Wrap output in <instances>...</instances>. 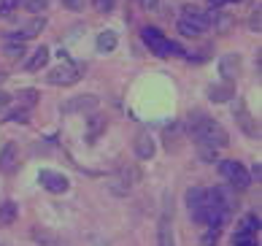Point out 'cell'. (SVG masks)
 Instances as JSON below:
<instances>
[{
  "mask_svg": "<svg viewBox=\"0 0 262 246\" xmlns=\"http://www.w3.org/2000/svg\"><path fill=\"white\" fill-rule=\"evenodd\" d=\"M187 130L192 135V141H198V146H211V149H225V146L230 144V135L227 130L222 127L219 122H213L211 116L206 114H189L187 119Z\"/></svg>",
  "mask_w": 262,
  "mask_h": 246,
  "instance_id": "6da1fadb",
  "label": "cell"
},
{
  "mask_svg": "<svg viewBox=\"0 0 262 246\" xmlns=\"http://www.w3.org/2000/svg\"><path fill=\"white\" fill-rule=\"evenodd\" d=\"M143 41H146L149 52L160 54V57H170V54H181L184 52L176 41H168L157 27H143Z\"/></svg>",
  "mask_w": 262,
  "mask_h": 246,
  "instance_id": "7a4b0ae2",
  "label": "cell"
},
{
  "mask_svg": "<svg viewBox=\"0 0 262 246\" xmlns=\"http://www.w3.org/2000/svg\"><path fill=\"white\" fill-rule=\"evenodd\" d=\"M138 181H141V171L135 168V165H124V168L108 181V190L114 195H119V198H124V195H130V190Z\"/></svg>",
  "mask_w": 262,
  "mask_h": 246,
  "instance_id": "3957f363",
  "label": "cell"
},
{
  "mask_svg": "<svg viewBox=\"0 0 262 246\" xmlns=\"http://www.w3.org/2000/svg\"><path fill=\"white\" fill-rule=\"evenodd\" d=\"M219 173L225 176V179L235 187V190H246V187L251 184V173L241 165L238 160H225L219 162Z\"/></svg>",
  "mask_w": 262,
  "mask_h": 246,
  "instance_id": "277c9868",
  "label": "cell"
},
{
  "mask_svg": "<svg viewBox=\"0 0 262 246\" xmlns=\"http://www.w3.org/2000/svg\"><path fill=\"white\" fill-rule=\"evenodd\" d=\"M98 95H76V97H71V100H65V103H60V114H86V111H95L98 108Z\"/></svg>",
  "mask_w": 262,
  "mask_h": 246,
  "instance_id": "5b68a950",
  "label": "cell"
},
{
  "mask_svg": "<svg viewBox=\"0 0 262 246\" xmlns=\"http://www.w3.org/2000/svg\"><path fill=\"white\" fill-rule=\"evenodd\" d=\"M81 78L79 73V68H73V65H60V68H54V71L46 73V81L54 84V87H71L76 84Z\"/></svg>",
  "mask_w": 262,
  "mask_h": 246,
  "instance_id": "8992f818",
  "label": "cell"
},
{
  "mask_svg": "<svg viewBox=\"0 0 262 246\" xmlns=\"http://www.w3.org/2000/svg\"><path fill=\"white\" fill-rule=\"evenodd\" d=\"M38 181H41L49 192H54V195H62V192H68V187H71V181H68V176H62V173H57V171H41L38 173Z\"/></svg>",
  "mask_w": 262,
  "mask_h": 246,
  "instance_id": "52a82bcc",
  "label": "cell"
},
{
  "mask_svg": "<svg viewBox=\"0 0 262 246\" xmlns=\"http://www.w3.org/2000/svg\"><path fill=\"white\" fill-rule=\"evenodd\" d=\"M105 127H108V119H105L103 114L92 111L90 116H86V144H95L100 138V135L105 133Z\"/></svg>",
  "mask_w": 262,
  "mask_h": 246,
  "instance_id": "ba28073f",
  "label": "cell"
},
{
  "mask_svg": "<svg viewBox=\"0 0 262 246\" xmlns=\"http://www.w3.org/2000/svg\"><path fill=\"white\" fill-rule=\"evenodd\" d=\"M170 216H173V214H168V209H165V211H162V216H160V222H157V246H176Z\"/></svg>",
  "mask_w": 262,
  "mask_h": 246,
  "instance_id": "9c48e42d",
  "label": "cell"
},
{
  "mask_svg": "<svg viewBox=\"0 0 262 246\" xmlns=\"http://www.w3.org/2000/svg\"><path fill=\"white\" fill-rule=\"evenodd\" d=\"M154 152H157L154 138H149L146 133H141L138 138H135V157H138V160H151Z\"/></svg>",
  "mask_w": 262,
  "mask_h": 246,
  "instance_id": "30bf717a",
  "label": "cell"
},
{
  "mask_svg": "<svg viewBox=\"0 0 262 246\" xmlns=\"http://www.w3.org/2000/svg\"><path fill=\"white\" fill-rule=\"evenodd\" d=\"M16 162H19V149L14 144H6L3 146V152H0V171L3 173H11L16 168Z\"/></svg>",
  "mask_w": 262,
  "mask_h": 246,
  "instance_id": "8fae6325",
  "label": "cell"
},
{
  "mask_svg": "<svg viewBox=\"0 0 262 246\" xmlns=\"http://www.w3.org/2000/svg\"><path fill=\"white\" fill-rule=\"evenodd\" d=\"M241 71V57L238 54H227V57H222V63H219V73L227 78V81H232V78L238 76Z\"/></svg>",
  "mask_w": 262,
  "mask_h": 246,
  "instance_id": "7c38bea8",
  "label": "cell"
},
{
  "mask_svg": "<svg viewBox=\"0 0 262 246\" xmlns=\"http://www.w3.org/2000/svg\"><path fill=\"white\" fill-rule=\"evenodd\" d=\"M49 63V49L46 46H38L35 52H33V57L25 63V71H30V73H35V71H41V68Z\"/></svg>",
  "mask_w": 262,
  "mask_h": 246,
  "instance_id": "4fadbf2b",
  "label": "cell"
},
{
  "mask_svg": "<svg viewBox=\"0 0 262 246\" xmlns=\"http://www.w3.org/2000/svg\"><path fill=\"white\" fill-rule=\"evenodd\" d=\"M19 219V206L14 200L0 203V224H14Z\"/></svg>",
  "mask_w": 262,
  "mask_h": 246,
  "instance_id": "5bb4252c",
  "label": "cell"
},
{
  "mask_svg": "<svg viewBox=\"0 0 262 246\" xmlns=\"http://www.w3.org/2000/svg\"><path fill=\"white\" fill-rule=\"evenodd\" d=\"M208 97L213 103H227L230 97H232V87L230 84H213L211 90H208Z\"/></svg>",
  "mask_w": 262,
  "mask_h": 246,
  "instance_id": "9a60e30c",
  "label": "cell"
},
{
  "mask_svg": "<svg viewBox=\"0 0 262 246\" xmlns=\"http://www.w3.org/2000/svg\"><path fill=\"white\" fill-rule=\"evenodd\" d=\"M235 119H238V125H241V127H244V133H246V135H251V138H257V125L251 122V116H249V111H246L244 106L238 108Z\"/></svg>",
  "mask_w": 262,
  "mask_h": 246,
  "instance_id": "2e32d148",
  "label": "cell"
},
{
  "mask_svg": "<svg viewBox=\"0 0 262 246\" xmlns=\"http://www.w3.org/2000/svg\"><path fill=\"white\" fill-rule=\"evenodd\" d=\"M176 30L181 33V35H187V38H198L200 33H203V27L198 25V22H192V19H179V25H176Z\"/></svg>",
  "mask_w": 262,
  "mask_h": 246,
  "instance_id": "e0dca14e",
  "label": "cell"
},
{
  "mask_svg": "<svg viewBox=\"0 0 262 246\" xmlns=\"http://www.w3.org/2000/svg\"><path fill=\"white\" fill-rule=\"evenodd\" d=\"M116 41H119V38H116V33L114 30H105V33H100L98 35V52H114L116 49Z\"/></svg>",
  "mask_w": 262,
  "mask_h": 246,
  "instance_id": "ac0fdd59",
  "label": "cell"
},
{
  "mask_svg": "<svg viewBox=\"0 0 262 246\" xmlns=\"http://www.w3.org/2000/svg\"><path fill=\"white\" fill-rule=\"evenodd\" d=\"M33 238L41 243V246H60V238H57L54 233H49V230H33Z\"/></svg>",
  "mask_w": 262,
  "mask_h": 246,
  "instance_id": "d6986e66",
  "label": "cell"
},
{
  "mask_svg": "<svg viewBox=\"0 0 262 246\" xmlns=\"http://www.w3.org/2000/svg\"><path fill=\"white\" fill-rule=\"evenodd\" d=\"M3 52H6L8 57H11V60H22L27 49H25V44H22V41H8V44H6V49H3Z\"/></svg>",
  "mask_w": 262,
  "mask_h": 246,
  "instance_id": "ffe728a7",
  "label": "cell"
},
{
  "mask_svg": "<svg viewBox=\"0 0 262 246\" xmlns=\"http://www.w3.org/2000/svg\"><path fill=\"white\" fill-rule=\"evenodd\" d=\"M254 230H259V216H257V214H251V216H246L244 224H241V230H235V233H246V235H251Z\"/></svg>",
  "mask_w": 262,
  "mask_h": 246,
  "instance_id": "44dd1931",
  "label": "cell"
},
{
  "mask_svg": "<svg viewBox=\"0 0 262 246\" xmlns=\"http://www.w3.org/2000/svg\"><path fill=\"white\" fill-rule=\"evenodd\" d=\"M219 228H208L206 233H203V238H200V246H216L219 243Z\"/></svg>",
  "mask_w": 262,
  "mask_h": 246,
  "instance_id": "7402d4cb",
  "label": "cell"
},
{
  "mask_svg": "<svg viewBox=\"0 0 262 246\" xmlns=\"http://www.w3.org/2000/svg\"><path fill=\"white\" fill-rule=\"evenodd\" d=\"M203 192H206L203 187H192V190L187 192V206H189V209H195V206L203 203Z\"/></svg>",
  "mask_w": 262,
  "mask_h": 246,
  "instance_id": "603a6c76",
  "label": "cell"
},
{
  "mask_svg": "<svg viewBox=\"0 0 262 246\" xmlns=\"http://www.w3.org/2000/svg\"><path fill=\"white\" fill-rule=\"evenodd\" d=\"M25 8L30 14H43L49 8V0H25Z\"/></svg>",
  "mask_w": 262,
  "mask_h": 246,
  "instance_id": "cb8c5ba5",
  "label": "cell"
},
{
  "mask_svg": "<svg viewBox=\"0 0 262 246\" xmlns=\"http://www.w3.org/2000/svg\"><path fill=\"white\" fill-rule=\"evenodd\" d=\"M19 8V0H0V19H8Z\"/></svg>",
  "mask_w": 262,
  "mask_h": 246,
  "instance_id": "d4e9b609",
  "label": "cell"
},
{
  "mask_svg": "<svg viewBox=\"0 0 262 246\" xmlns=\"http://www.w3.org/2000/svg\"><path fill=\"white\" fill-rule=\"evenodd\" d=\"M232 246H257V241H254V235L235 233V235H232Z\"/></svg>",
  "mask_w": 262,
  "mask_h": 246,
  "instance_id": "484cf974",
  "label": "cell"
},
{
  "mask_svg": "<svg viewBox=\"0 0 262 246\" xmlns=\"http://www.w3.org/2000/svg\"><path fill=\"white\" fill-rule=\"evenodd\" d=\"M92 6L98 8L100 14H111L114 8H116V0H92Z\"/></svg>",
  "mask_w": 262,
  "mask_h": 246,
  "instance_id": "4316f807",
  "label": "cell"
},
{
  "mask_svg": "<svg viewBox=\"0 0 262 246\" xmlns=\"http://www.w3.org/2000/svg\"><path fill=\"white\" fill-rule=\"evenodd\" d=\"M19 103L35 106V103H38V92H35V90H22V92H19Z\"/></svg>",
  "mask_w": 262,
  "mask_h": 246,
  "instance_id": "83f0119b",
  "label": "cell"
},
{
  "mask_svg": "<svg viewBox=\"0 0 262 246\" xmlns=\"http://www.w3.org/2000/svg\"><path fill=\"white\" fill-rule=\"evenodd\" d=\"M200 160L203 162H216V149H211V146H200Z\"/></svg>",
  "mask_w": 262,
  "mask_h": 246,
  "instance_id": "f1b7e54d",
  "label": "cell"
},
{
  "mask_svg": "<svg viewBox=\"0 0 262 246\" xmlns=\"http://www.w3.org/2000/svg\"><path fill=\"white\" fill-rule=\"evenodd\" d=\"M62 6L71 11H84V0H62Z\"/></svg>",
  "mask_w": 262,
  "mask_h": 246,
  "instance_id": "f546056e",
  "label": "cell"
},
{
  "mask_svg": "<svg viewBox=\"0 0 262 246\" xmlns=\"http://www.w3.org/2000/svg\"><path fill=\"white\" fill-rule=\"evenodd\" d=\"M8 119H11V122H27V111H11V114H8Z\"/></svg>",
  "mask_w": 262,
  "mask_h": 246,
  "instance_id": "4dcf8cb0",
  "label": "cell"
},
{
  "mask_svg": "<svg viewBox=\"0 0 262 246\" xmlns=\"http://www.w3.org/2000/svg\"><path fill=\"white\" fill-rule=\"evenodd\" d=\"M249 25H251V30H254V33H259V8L251 14V22H249Z\"/></svg>",
  "mask_w": 262,
  "mask_h": 246,
  "instance_id": "1f68e13d",
  "label": "cell"
},
{
  "mask_svg": "<svg viewBox=\"0 0 262 246\" xmlns=\"http://www.w3.org/2000/svg\"><path fill=\"white\" fill-rule=\"evenodd\" d=\"M138 3H141L143 8H146V11H151V8H157V3H160V0H138Z\"/></svg>",
  "mask_w": 262,
  "mask_h": 246,
  "instance_id": "d6a6232c",
  "label": "cell"
},
{
  "mask_svg": "<svg viewBox=\"0 0 262 246\" xmlns=\"http://www.w3.org/2000/svg\"><path fill=\"white\" fill-rule=\"evenodd\" d=\"M8 100H11V95H8V92H0V106H6Z\"/></svg>",
  "mask_w": 262,
  "mask_h": 246,
  "instance_id": "836d02e7",
  "label": "cell"
},
{
  "mask_svg": "<svg viewBox=\"0 0 262 246\" xmlns=\"http://www.w3.org/2000/svg\"><path fill=\"white\" fill-rule=\"evenodd\" d=\"M211 3H213V6H225V0H211Z\"/></svg>",
  "mask_w": 262,
  "mask_h": 246,
  "instance_id": "e575fe53",
  "label": "cell"
},
{
  "mask_svg": "<svg viewBox=\"0 0 262 246\" xmlns=\"http://www.w3.org/2000/svg\"><path fill=\"white\" fill-rule=\"evenodd\" d=\"M0 81H3V73H0Z\"/></svg>",
  "mask_w": 262,
  "mask_h": 246,
  "instance_id": "d590c367",
  "label": "cell"
}]
</instances>
